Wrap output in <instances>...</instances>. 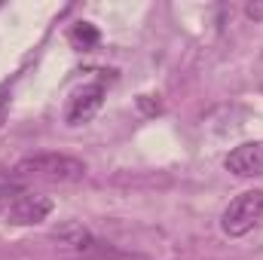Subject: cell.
Returning <instances> with one entry per match:
<instances>
[{
  "instance_id": "obj_1",
  "label": "cell",
  "mask_w": 263,
  "mask_h": 260,
  "mask_svg": "<svg viewBox=\"0 0 263 260\" xmlns=\"http://www.w3.org/2000/svg\"><path fill=\"white\" fill-rule=\"evenodd\" d=\"M18 175H34V178H49V181H80L86 178V162L67 153H34L25 156L15 165Z\"/></svg>"
},
{
  "instance_id": "obj_2",
  "label": "cell",
  "mask_w": 263,
  "mask_h": 260,
  "mask_svg": "<svg viewBox=\"0 0 263 260\" xmlns=\"http://www.w3.org/2000/svg\"><path fill=\"white\" fill-rule=\"evenodd\" d=\"M263 220V190H248V193L236 196L223 214H220V230L233 239L248 236L257 224Z\"/></svg>"
},
{
  "instance_id": "obj_3",
  "label": "cell",
  "mask_w": 263,
  "mask_h": 260,
  "mask_svg": "<svg viewBox=\"0 0 263 260\" xmlns=\"http://www.w3.org/2000/svg\"><path fill=\"white\" fill-rule=\"evenodd\" d=\"M101 104H104V83H101V80L80 86V89L70 95V101H67V110H65L67 126H83V123H89V120L101 110Z\"/></svg>"
},
{
  "instance_id": "obj_4",
  "label": "cell",
  "mask_w": 263,
  "mask_h": 260,
  "mask_svg": "<svg viewBox=\"0 0 263 260\" xmlns=\"http://www.w3.org/2000/svg\"><path fill=\"white\" fill-rule=\"evenodd\" d=\"M52 199L40 193H22L15 196L9 205H6V220L15 224V227H31V224H40L52 214Z\"/></svg>"
},
{
  "instance_id": "obj_5",
  "label": "cell",
  "mask_w": 263,
  "mask_h": 260,
  "mask_svg": "<svg viewBox=\"0 0 263 260\" xmlns=\"http://www.w3.org/2000/svg\"><path fill=\"white\" fill-rule=\"evenodd\" d=\"M227 172L239 178H260L263 175V141H245L227 156Z\"/></svg>"
},
{
  "instance_id": "obj_6",
  "label": "cell",
  "mask_w": 263,
  "mask_h": 260,
  "mask_svg": "<svg viewBox=\"0 0 263 260\" xmlns=\"http://www.w3.org/2000/svg\"><path fill=\"white\" fill-rule=\"evenodd\" d=\"M52 239L62 242L70 251H77V254H101V251H104V242H98V239H95L83 224H77V220H67L62 227H55V230H52Z\"/></svg>"
},
{
  "instance_id": "obj_7",
  "label": "cell",
  "mask_w": 263,
  "mask_h": 260,
  "mask_svg": "<svg viewBox=\"0 0 263 260\" xmlns=\"http://www.w3.org/2000/svg\"><path fill=\"white\" fill-rule=\"evenodd\" d=\"M98 40H101V34H98V28L89 25V22H80V25L70 28V43H73L77 49H92V46H98Z\"/></svg>"
},
{
  "instance_id": "obj_8",
  "label": "cell",
  "mask_w": 263,
  "mask_h": 260,
  "mask_svg": "<svg viewBox=\"0 0 263 260\" xmlns=\"http://www.w3.org/2000/svg\"><path fill=\"white\" fill-rule=\"evenodd\" d=\"M9 98H12V83H3L0 86V120H3V114L9 107Z\"/></svg>"
},
{
  "instance_id": "obj_9",
  "label": "cell",
  "mask_w": 263,
  "mask_h": 260,
  "mask_svg": "<svg viewBox=\"0 0 263 260\" xmlns=\"http://www.w3.org/2000/svg\"><path fill=\"white\" fill-rule=\"evenodd\" d=\"M245 12H248L251 18H263V6H254V3H251V6H248Z\"/></svg>"
},
{
  "instance_id": "obj_10",
  "label": "cell",
  "mask_w": 263,
  "mask_h": 260,
  "mask_svg": "<svg viewBox=\"0 0 263 260\" xmlns=\"http://www.w3.org/2000/svg\"><path fill=\"white\" fill-rule=\"evenodd\" d=\"M0 205H3V202H0Z\"/></svg>"
}]
</instances>
